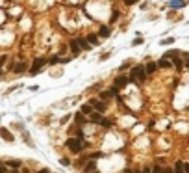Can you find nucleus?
I'll return each instance as SVG.
<instances>
[{
	"mask_svg": "<svg viewBox=\"0 0 189 173\" xmlns=\"http://www.w3.org/2000/svg\"><path fill=\"white\" fill-rule=\"evenodd\" d=\"M89 121H91V123H98L100 125V121H102V115H100V112H93V114H91L89 115Z\"/></svg>",
	"mask_w": 189,
	"mask_h": 173,
	"instance_id": "obj_8",
	"label": "nucleus"
},
{
	"mask_svg": "<svg viewBox=\"0 0 189 173\" xmlns=\"http://www.w3.org/2000/svg\"><path fill=\"white\" fill-rule=\"evenodd\" d=\"M156 69H158V63H154V62H150V63H149V65H146V67H145L146 75H152V73H154Z\"/></svg>",
	"mask_w": 189,
	"mask_h": 173,
	"instance_id": "obj_13",
	"label": "nucleus"
},
{
	"mask_svg": "<svg viewBox=\"0 0 189 173\" xmlns=\"http://www.w3.org/2000/svg\"><path fill=\"white\" fill-rule=\"evenodd\" d=\"M171 43H172V37H171V39H165V41H163L161 45H171Z\"/></svg>",
	"mask_w": 189,
	"mask_h": 173,
	"instance_id": "obj_30",
	"label": "nucleus"
},
{
	"mask_svg": "<svg viewBox=\"0 0 189 173\" xmlns=\"http://www.w3.org/2000/svg\"><path fill=\"white\" fill-rule=\"evenodd\" d=\"M172 65H174V67H178V69H180V67H182V60L178 58V56H174V60H172Z\"/></svg>",
	"mask_w": 189,
	"mask_h": 173,
	"instance_id": "obj_23",
	"label": "nucleus"
},
{
	"mask_svg": "<svg viewBox=\"0 0 189 173\" xmlns=\"http://www.w3.org/2000/svg\"><path fill=\"white\" fill-rule=\"evenodd\" d=\"M8 171V167L6 166H2V164H0V173H6Z\"/></svg>",
	"mask_w": 189,
	"mask_h": 173,
	"instance_id": "obj_28",
	"label": "nucleus"
},
{
	"mask_svg": "<svg viewBox=\"0 0 189 173\" xmlns=\"http://www.w3.org/2000/svg\"><path fill=\"white\" fill-rule=\"evenodd\" d=\"M130 80H132V82H145V80H146V71H145V67H143V65H135V67H132Z\"/></svg>",
	"mask_w": 189,
	"mask_h": 173,
	"instance_id": "obj_1",
	"label": "nucleus"
},
{
	"mask_svg": "<svg viewBox=\"0 0 189 173\" xmlns=\"http://www.w3.org/2000/svg\"><path fill=\"white\" fill-rule=\"evenodd\" d=\"M119 15H121L119 11H113V15H111V23H115V21H117V17H119Z\"/></svg>",
	"mask_w": 189,
	"mask_h": 173,
	"instance_id": "obj_24",
	"label": "nucleus"
},
{
	"mask_svg": "<svg viewBox=\"0 0 189 173\" xmlns=\"http://www.w3.org/2000/svg\"><path fill=\"white\" fill-rule=\"evenodd\" d=\"M61 164L63 166H70V162H69V158H61Z\"/></svg>",
	"mask_w": 189,
	"mask_h": 173,
	"instance_id": "obj_26",
	"label": "nucleus"
},
{
	"mask_svg": "<svg viewBox=\"0 0 189 173\" xmlns=\"http://www.w3.org/2000/svg\"><path fill=\"white\" fill-rule=\"evenodd\" d=\"M91 173H96V171H91Z\"/></svg>",
	"mask_w": 189,
	"mask_h": 173,
	"instance_id": "obj_36",
	"label": "nucleus"
},
{
	"mask_svg": "<svg viewBox=\"0 0 189 173\" xmlns=\"http://www.w3.org/2000/svg\"><path fill=\"white\" fill-rule=\"evenodd\" d=\"M43 65H47V60H45V58H37V60H35V62H33V65H32V69H30V75H37L39 73V69L41 67H43Z\"/></svg>",
	"mask_w": 189,
	"mask_h": 173,
	"instance_id": "obj_4",
	"label": "nucleus"
},
{
	"mask_svg": "<svg viewBox=\"0 0 189 173\" xmlns=\"http://www.w3.org/2000/svg\"><path fill=\"white\" fill-rule=\"evenodd\" d=\"M6 166H8V167H13V169H17V167H20V160H8Z\"/></svg>",
	"mask_w": 189,
	"mask_h": 173,
	"instance_id": "obj_16",
	"label": "nucleus"
},
{
	"mask_svg": "<svg viewBox=\"0 0 189 173\" xmlns=\"http://www.w3.org/2000/svg\"><path fill=\"white\" fill-rule=\"evenodd\" d=\"M13 71H15V73H24V71H26V63L19 62L17 65H13Z\"/></svg>",
	"mask_w": 189,
	"mask_h": 173,
	"instance_id": "obj_9",
	"label": "nucleus"
},
{
	"mask_svg": "<svg viewBox=\"0 0 189 173\" xmlns=\"http://www.w3.org/2000/svg\"><path fill=\"white\" fill-rule=\"evenodd\" d=\"M87 41H89V43H93V45H96V43H98V35H95V34H91V35H89V37H87Z\"/></svg>",
	"mask_w": 189,
	"mask_h": 173,
	"instance_id": "obj_21",
	"label": "nucleus"
},
{
	"mask_svg": "<svg viewBox=\"0 0 189 173\" xmlns=\"http://www.w3.org/2000/svg\"><path fill=\"white\" fill-rule=\"evenodd\" d=\"M111 97H115V95L111 93V89H106V91H102V93H100V99H102V101H108V99H111Z\"/></svg>",
	"mask_w": 189,
	"mask_h": 173,
	"instance_id": "obj_14",
	"label": "nucleus"
},
{
	"mask_svg": "<svg viewBox=\"0 0 189 173\" xmlns=\"http://www.w3.org/2000/svg\"><path fill=\"white\" fill-rule=\"evenodd\" d=\"M124 2H126V4H128V6H132V4H135V2H137V0H124Z\"/></svg>",
	"mask_w": 189,
	"mask_h": 173,
	"instance_id": "obj_33",
	"label": "nucleus"
},
{
	"mask_svg": "<svg viewBox=\"0 0 189 173\" xmlns=\"http://www.w3.org/2000/svg\"><path fill=\"white\" fill-rule=\"evenodd\" d=\"M143 173H152V167H143Z\"/></svg>",
	"mask_w": 189,
	"mask_h": 173,
	"instance_id": "obj_29",
	"label": "nucleus"
},
{
	"mask_svg": "<svg viewBox=\"0 0 189 173\" xmlns=\"http://www.w3.org/2000/svg\"><path fill=\"white\" fill-rule=\"evenodd\" d=\"M80 112H82V114H87V115H91V114H93V106H91V104L87 103V104H84V106H82V110H80Z\"/></svg>",
	"mask_w": 189,
	"mask_h": 173,
	"instance_id": "obj_15",
	"label": "nucleus"
},
{
	"mask_svg": "<svg viewBox=\"0 0 189 173\" xmlns=\"http://www.w3.org/2000/svg\"><path fill=\"white\" fill-rule=\"evenodd\" d=\"M161 173H174V171H172V169H171V167H165V169H163Z\"/></svg>",
	"mask_w": 189,
	"mask_h": 173,
	"instance_id": "obj_31",
	"label": "nucleus"
},
{
	"mask_svg": "<svg viewBox=\"0 0 189 173\" xmlns=\"http://www.w3.org/2000/svg\"><path fill=\"white\" fill-rule=\"evenodd\" d=\"M141 43H143V39H141V37H137L135 41H134V45H141Z\"/></svg>",
	"mask_w": 189,
	"mask_h": 173,
	"instance_id": "obj_32",
	"label": "nucleus"
},
{
	"mask_svg": "<svg viewBox=\"0 0 189 173\" xmlns=\"http://www.w3.org/2000/svg\"><path fill=\"white\" fill-rule=\"evenodd\" d=\"M65 145H67V149H69L70 153H74V155L82 153V149L85 147V143L82 141V138H69L67 141H65Z\"/></svg>",
	"mask_w": 189,
	"mask_h": 173,
	"instance_id": "obj_2",
	"label": "nucleus"
},
{
	"mask_svg": "<svg viewBox=\"0 0 189 173\" xmlns=\"http://www.w3.org/2000/svg\"><path fill=\"white\" fill-rule=\"evenodd\" d=\"M171 6L172 8H182V6H186V2H182V0H172Z\"/></svg>",
	"mask_w": 189,
	"mask_h": 173,
	"instance_id": "obj_20",
	"label": "nucleus"
},
{
	"mask_svg": "<svg viewBox=\"0 0 189 173\" xmlns=\"http://www.w3.org/2000/svg\"><path fill=\"white\" fill-rule=\"evenodd\" d=\"M95 169H96V164H95V160H89L87 164L84 166V171H85V173H91V171H95Z\"/></svg>",
	"mask_w": 189,
	"mask_h": 173,
	"instance_id": "obj_7",
	"label": "nucleus"
},
{
	"mask_svg": "<svg viewBox=\"0 0 189 173\" xmlns=\"http://www.w3.org/2000/svg\"><path fill=\"white\" fill-rule=\"evenodd\" d=\"M80 50H82V49H80L78 41H70V52H73V54L76 56V54H80Z\"/></svg>",
	"mask_w": 189,
	"mask_h": 173,
	"instance_id": "obj_11",
	"label": "nucleus"
},
{
	"mask_svg": "<svg viewBox=\"0 0 189 173\" xmlns=\"http://www.w3.org/2000/svg\"><path fill=\"white\" fill-rule=\"evenodd\" d=\"M76 41H78V45H80V49H84V50H87L89 49V41H87V39H76Z\"/></svg>",
	"mask_w": 189,
	"mask_h": 173,
	"instance_id": "obj_17",
	"label": "nucleus"
},
{
	"mask_svg": "<svg viewBox=\"0 0 189 173\" xmlns=\"http://www.w3.org/2000/svg\"><path fill=\"white\" fill-rule=\"evenodd\" d=\"M109 28L108 26H100V30H98V37H109Z\"/></svg>",
	"mask_w": 189,
	"mask_h": 173,
	"instance_id": "obj_10",
	"label": "nucleus"
},
{
	"mask_svg": "<svg viewBox=\"0 0 189 173\" xmlns=\"http://www.w3.org/2000/svg\"><path fill=\"white\" fill-rule=\"evenodd\" d=\"M152 173H161V166H154L152 167Z\"/></svg>",
	"mask_w": 189,
	"mask_h": 173,
	"instance_id": "obj_25",
	"label": "nucleus"
},
{
	"mask_svg": "<svg viewBox=\"0 0 189 173\" xmlns=\"http://www.w3.org/2000/svg\"><path fill=\"white\" fill-rule=\"evenodd\" d=\"M0 134H2V138L6 140V141H13V140H15V138H13V134L6 129V127H0Z\"/></svg>",
	"mask_w": 189,
	"mask_h": 173,
	"instance_id": "obj_6",
	"label": "nucleus"
},
{
	"mask_svg": "<svg viewBox=\"0 0 189 173\" xmlns=\"http://www.w3.org/2000/svg\"><path fill=\"white\" fill-rule=\"evenodd\" d=\"M183 171L189 173V164H187V162H183Z\"/></svg>",
	"mask_w": 189,
	"mask_h": 173,
	"instance_id": "obj_27",
	"label": "nucleus"
},
{
	"mask_svg": "<svg viewBox=\"0 0 189 173\" xmlns=\"http://www.w3.org/2000/svg\"><path fill=\"white\" fill-rule=\"evenodd\" d=\"M39 173H50L48 169H39Z\"/></svg>",
	"mask_w": 189,
	"mask_h": 173,
	"instance_id": "obj_34",
	"label": "nucleus"
},
{
	"mask_svg": "<svg viewBox=\"0 0 189 173\" xmlns=\"http://www.w3.org/2000/svg\"><path fill=\"white\" fill-rule=\"evenodd\" d=\"M58 62H63V60H59V56H52V58L48 60V63H50V65H56Z\"/></svg>",
	"mask_w": 189,
	"mask_h": 173,
	"instance_id": "obj_22",
	"label": "nucleus"
},
{
	"mask_svg": "<svg viewBox=\"0 0 189 173\" xmlns=\"http://www.w3.org/2000/svg\"><path fill=\"white\" fill-rule=\"evenodd\" d=\"M158 67H171V62H167L165 58H161L160 62H158Z\"/></svg>",
	"mask_w": 189,
	"mask_h": 173,
	"instance_id": "obj_19",
	"label": "nucleus"
},
{
	"mask_svg": "<svg viewBox=\"0 0 189 173\" xmlns=\"http://www.w3.org/2000/svg\"><path fill=\"white\" fill-rule=\"evenodd\" d=\"M87 119H84V114L82 112H76V115H74V123H78V125H84Z\"/></svg>",
	"mask_w": 189,
	"mask_h": 173,
	"instance_id": "obj_12",
	"label": "nucleus"
},
{
	"mask_svg": "<svg viewBox=\"0 0 189 173\" xmlns=\"http://www.w3.org/2000/svg\"><path fill=\"white\" fill-rule=\"evenodd\" d=\"M174 173H186L183 171V162H176L174 164Z\"/></svg>",
	"mask_w": 189,
	"mask_h": 173,
	"instance_id": "obj_18",
	"label": "nucleus"
},
{
	"mask_svg": "<svg viewBox=\"0 0 189 173\" xmlns=\"http://www.w3.org/2000/svg\"><path fill=\"white\" fill-rule=\"evenodd\" d=\"M89 104L93 106V110L100 112V114H102V112H106V108H108V106H106V103H104L102 99H91V101H89Z\"/></svg>",
	"mask_w": 189,
	"mask_h": 173,
	"instance_id": "obj_3",
	"label": "nucleus"
},
{
	"mask_svg": "<svg viewBox=\"0 0 189 173\" xmlns=\"http://www.w3.org/2000/svg\"><path fill=\"white\" fill-rule=\"evenodd\" d=\"M128 76H126V75H119V76H117V78H115V86H117V88H124V86L126 84H128Z\"/></svg>",
	"mask_w": 189,
	"mask_h": 173,
	"instance_id": "obj_5",
	"label": "nucleus"
},
{
	"mask_svg": "<svg viewBox=\"0 0 189 173\" xmlns=\"http://www.w3.org/2000/svg\"><path fill=\"white\" fill-rule=\"evenodd\" d=\"M124 173H132V169H124Z\"/></svg>",
	"mask_w": 189,
	"mask_h": 173,
	"instance_id": "obj_35",
	"label": "nucleus"
}]
</instances>
